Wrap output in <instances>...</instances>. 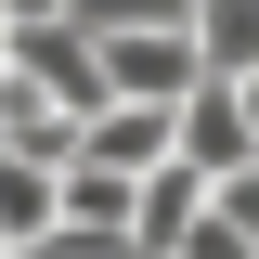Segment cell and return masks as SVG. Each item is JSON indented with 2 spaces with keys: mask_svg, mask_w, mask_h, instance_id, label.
Wrapping results in <instances>:
<instances>
[{
  "mask_svg": "<svg viewBox=\"0 0 259 259\" xmlns=\"http://www.w3.org/2000/svg\"><path fill=\"white\" fill-rule=\"evenodd\" d=\"M194 78H207V39H194V26H104V91H156V104H182Z\"/></svg>",
  "mask_w": 259,
  "mask_h": 259,
  "instance_id": "obj_1",
  "label": "cell"
},
{
  "mask_svg": "<svg viewBox=\"0 0 259 259\" xmlns=\"http://www.w3.org/2000/svg\"><path fill=\"white\" fill-rule=\"evenodd\" d=\"M207 194H221V168H194L182 143H168V156L143 168V207H130V246H194V233H207Z\"/></svg>",
  "mask_w": 259,
  "mask_h": 259,
  "instance_id": "obj_2",
  "label": "cell"
},
{
  "mask_svg": "<svg viewBox=\"0 0 259 259\" xmlns=\"http://www.w3.org/2000/svg\"><path fill=\"white\" fill-rule=\"evenodd\" d=\"M194 39H207V78H246L259 65V0H194Z\"/></svg>",
  "mask_w": 259,
  "mask_h": 259,
  "instance_id": "obj_3",
  "label": "cell"
}]
</instances>
